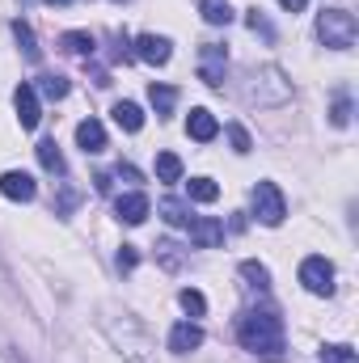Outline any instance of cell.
<instances>
[{
    "label": "cell",
    "mask_w": 359,
    "mask_h": 363,
    "mask_svg": "<svg viewBox=\"0 0 359 363\" xmlns=\"http://www.w3.org/2000/svg\"><path fill=\"white\" fill-rule=\"evenodd\" d=\"M237 342L250 351V355H258V359H270L279 363L283 359V351H287V342H283V321L275 317V313H245L241 321H237Z\"/></svg>",
    "instance_id": "cell-1"
},
{
    "label": "cell",
    "mask_w": 359,
    "mask_h": 363,
    "mask_svg": "<svg viewBox=\"0 0 359 363\" xmlns=\"http://www.w3.org/2000/svg\"><path fill=\"white\" fill-rule=\"evenodd\" d=\"M241 97H245V106L275 110V106H287V101H292V81H287V72H283V68L263 64V68H254V72L245 77Z\"/></svg>",
    "instance_id": "cell-2"
},
{
    "label": "cell",
    "mask_w": 359,
    "mask_h": 363,
    "mask_svg": "<svg viewBox=\"0 0 359 363\" xmlns=\"http://www.w3.org/2000/svg\"><path fill=\"white\" fill-rule=\"evenodd\" d=\"M355 13H347V9H321L317 13V38L330 47V51H351L355 47Z\"/></svg>",
    "instance_id": "cell-3"
},
{
    "label": "cell",
    "mask_w": 359,
    "mask_h": 363,
    "mask_svg": "<svg viewBox=\"0 0 359 363\" xmlns=\"http://www.w3.org/2000/svg\"><path fill=\"white\" fill-rule=\"evenodd\" d=\"M254 220L267 224V228H279L287 220V199L275 182H258L254 186Z\"/></svg>",
    "instance_id": "cell-4"
},
{
    "label": "cell",
    "mask_w": 359,
    "mask_h": 363,
    "mask_svg": "<svg viewBox=\"0 0 359 363\" xmlns=\"http://www.w3.org/2000/svg\"><path fill=\"white\" fill-rule=\"evenodd\" d=\"M300 287L313 296H334V262L321 254H309L300 262Z\"/></svg>",
    "instance_id": "cell-5"
},
{
    "label": "cell",
    "mask_w": 359,
    "mask_h": 363,
    "mask_svg": "<svg viewBox=\"0 0 359 363\" xmlns=\"http://www.w3.org/2000/svg\"><path fill=\"white\" fill-rule=\"evenodd\" d=\"M224 72H228V47L224 43H203L199 47V81L207 89H220Z\"/></svg>",
    "instance_id": "cell-6"
},
{
    "label": "cell",
    "mask_w": 359,
    "mask_h": 363,
    "mask_svg": "<svg viewBox=\"0 0 359 363\" xmlns=\"http://www.w3.org/2000/svg\"><path fill=\"white\" fill-rule=\"evenodd\" d=\"M13 110H17L21 131H34V127H38V118H43V101H38V93H34L30 81H21V85L13 89Z\"/></svg>",
    "instance_id": "cell-7"
},
{
    "label": "cell",
    "mask_w": 359,
    "mask_h": 363,
    "mask_svg": "<svg viewBox=\"0 0 359 363\" xmlns=\"http://www.w3.org/2000/svg\"><path fill=\"white\" fill-rule=\"evenodd\" d=\"M131 55H136V60H144V64H153V68H165V64L174 60V43H170L165 34H140Z\"/></svg>",
    "instance_id": "cell-8"
},
{
    "label": "cell",
    "mask_w": 359,
    "mask_h": 363,
    "mask_svg": "<svg viewBox=\"0 0 359 363\" xmlns=\"http://www.w3.org/2000/svg\"><path fill=\"white\" fill-rule=\"evenodd\" d=\"M0 194L13 203H34L38 199V182L30 178L26 169H4L0 174Z\"/></svg>",
    "instance_id": "cell-9"
},
{
    "label": "cell",
    "mask_w": 359,
    "mask_h": 363,
    "mask_svg": "<svg viewBox=\"0 0 359 363\" xmlns=\"http://www.w3.org/2000/svg\"><path fill=\"white\" fill-rule=\"evenodd\" d=\"M186 228H190V245H199V250H216V245H224V224H220L216 216H194Z\"/></svg>",
    "instance_id": "cell-10"
},
{
    "label": "cell",
    "mask_w": 359,
    "mask_h": 363,
    "mask_svg": "<svg viewBox=\"0 0 359 363\" xmlns=\"http://www.w3.org/2000/svg\"><path fill=\"white\" fill-rule=\"evenodd\" d=\"M148 211H153V203H148V194H140V190H131V194H118L114 199V216L123 220V224H144L148 220Z\"/></svg>",
    "instance_id": "cell-11"
},
{
    "label": "cell",
    "mask_w": 359,
    "mask_h": 363,
    "mask_svg": "<svg viewBox=\"0 0 359 363\" xmlns=\"http://www.w3.org/2000/svg\"><path fill=\"white\" fill-rule=\"evenodd\" d=\"M186 135H190L194 144H211V140L220 135L216 114H211V110H203V106H194V110L186 114Z\"/></svg>",
    "instance_id": "cell-12"
},
{
    "label": "cell",
    "mask_w": 359,
    "mask_h": 363,
    "mask_svg": "<svg viewBox=\"0 0 359 363\" xmlns=\"http://www.w3.org/2000/svg\"><path fill=\"white\" fill-rule=\"evenodd\" d=\"M203 338H207V334H203L199 321H178V325L170 330V351H174V355H190V351L203 347Z\"/></svg>",
    "instance_id": "cell-13"
},
{
    "label": "cell",
    "mask_w": 359,
    "mask_h": 363,
    "mask_svg": "<svg viewBox=\"0 0 359 363\" xmlns=\"http://www.w3.org/2000/svg\"><path fill=\"white\" fill-rule=\"evenodd\" d=\"M77 144H81V152H85V157H97V152H106V127H101L97 118H85V123H77Z\"/></svg>",
    "instance_id": "cell-14"
},
{
    "label": "cell",
    "mask_w": 359,
    "mask_h": 363,
    "mask_svg": "<svg viewBox=\"0 0 359 363\" xmlns=\"http://www.w3.org/2000/svg\"><path fill=\"white\" fill-rule=\"evenodd\" d=\"M13 38H17V47H21V55H26L30 64H38V60H43V47H38V38H34V30H30V21H26V17H17V21H13Z\"/></svg>",
    "instance_id": "cell-15"
},
{
    "label": "cell",
    "mask_w": 359,
    "mask_h": 363,
    "mask_svg": "<svg viewBox=\"0 0 359 363\" xmlns=\"http://www.w3.org/2000/svg\"><path fill=\"white\" fill-rule=\"evenodd\" d=\"M38 165L47 169V174H55V178H64L68 174V165H64V152H60V144L55 140H38Z\"/></svg>",
    "instance_id": "cell-16"
},
{
    "label": "cell",
    "mask_w": 359,
    "mask_h": 363,
    "mask_svg": "<svg viewBox=\"0 0 359 363\" xmlns=\"http://www.w3.org/2000/svg\"><path fill=\"white\" fill-rule=\"evenodd\" d=\"M60 47H64L68 55H85V60H89L93 51H97V38H93L89 30H68V34H60Z\"/></svg>",
    "instance_id": "cell-17"
},
{
    "label": "cell",
    "mask_w": 359,
    "mask_h": 363,
    "mask_svg": "<svg viewBox=\"0 0 359 363\" xmlns=\"http://www.w3.org/2000/svg\"><path fill=\"white\" fill-rule=\"evenodd\" d=\"M110 114H114V123H118L127 135H136V131L144 127V110H140L136 101H114V110H110Z\"/></svg>",
    "instance_id": "cell-18"
},
{
    "label": "cell",
    "mask_w": 359,
    "mask_h": 363,
    "mask_svg": "<svg viewBox=\"0 0 359 363\" xmlns=\"http://www.w3.org/2000/svg\"><path fill=\"white\" fill-rule=\"evenodd\" d=\"M148 101H153V110H157V118H170L174 114V106H178V89L174 85H148Z\"/></svg>",
    "instance_id": "cell-19"
},
{
    "label": "cell",
    "mask_w": 359,
    "mask_h": 363,
    "mask_svg": "<svg viewBox=\"0 0 359 363\" xmlns=\"http://www.w3.org/2000/svg\"><path fill=\"white\" fill-rule=\"evenodd\" d=\"M68 77H60V72H47V77H38V85H34V93L38 97H47V101H64L68 97Z\"/></svg>",
    "instance_id": "cell-20"
},
{
    "label": "cell",
    "mask_w": 359,
    "mask_h": 363,
    "mask_svg": "<svg viewBox=\"0 0 359 363\" xmlns=\"http://www.w3.org/2000/svg\"><path fill=\"white\" fill-rule=\"evenodd\" d=\"M157 211H161V220H165V224H174V228H186V224L194 220V216H190V207H186L182 199H161V203H157Z\"/></svg>",
    "instance_id": "cell-21"
},
{
    "label": "cell",
    "mask_w": 359,
    "mask_h": 363,
    "mask_svg": "<svg viewBox=\"0 0 359 363\" xmlns=\"http://www.w3.org/2000/svg\"><path fill=\"white\" fill-rule=\"evenodd\" d=\"M199 13L207 26H228L233 21V4L228 0H199Z\"/></svg>",
    "instance_id": "cell-22"
},
{
    "label": "cell",
    "mask_w": 359,
    "mask_h": 363,
    "mask_svg": "<svg viewBox=\"0 0 359 363\" xmlns=\"http://www.w3.org/2000/svg\"><path fill=\"white\" fill-rule=\"evenodd\" d=\"M157 262H161L170 274H178L182 267H186V254H182L178 241H157Z\"/></svg>",
    "instance_id": "cell-23"
},
{
    "label": "cell",
    "mask_w": 359,
    "mask_h": 363,
    "mask_svg": "<svg viewBox=\"0 0 359 363\" xmlns=\"http://www.w3.org/2000/svg\"><path fill=\"white\" fill-rule=\"evenodd\" d=\"M186 194H190V203H216L220 199V186L211 178H190L186 182Z\"/></svg>",
    "instance_id": "cell-24"
},
{
    "label": "cell",
    "mask_w": 359,
    "mask_h": 363,
    "mask_svg": "<svg viewBox=\"0 0 359 363\" xmlns=\"http://www.w3.org/2000/svg\"><path fill=\"white\" fill-rule=\"evenodd\" d=\"M157 182H182V157L178 152H157Z\"/></svg>",
    "instance_id": "cell-25"
},
{
    "label": "cell",
    "mask_w": 359,
    "mask_h": 363,
    "mask_svg": "<svg viewBox=\"0 0 359 363\" xmlns=\"http://www.w3.org/2000/svg\"><path fill=\"white\" fill-rule=\"evenodd\" d=\"M317 355H321V363H359L355 347H347V342H326Z\"/></svg>",
    "instance_id": "cell-26"
},
{
    "label": "cell",
    "mask_w": 359,
    "mask_h": 363,
    "mask_svg": "<svg viewBox=\"0 0 359 363\" xmlns=\"http://www.w3.org/2000/svg\"><path fill=\"white\" fill-rule=\"evenodd\" d=\"M237 271H241V279H250V287H258V291H267V287H270V271L263 267V262H254V258H250V262H241Z\"/></svg>",
    "instance_id": "cell-27"
},
{
    "label": "cell",
    "mask_w": 359,
    "mask_h": 363,
    "mask_svg": "<svg viewBox=\"0 0 359 363\" xmlns=\"http://www.w3.org/2000/svg\"><path fill=\"white\" fill-rule=\"evenodd\" d=\"M178 304L190 313V317H203V313H207V300H203V291H199V287H182Z\"/></svg>",
    "instance_id": "cell-28"
},
{
    "label": "cell",
    "mask_w": 359,
    "mask_h": 363,
    "mask_svg": "<svg viewBox=\"0 0 359 363\" xmlns=\"http://www.w3.org/2000/svg\"><path fill=\"white\" fill-rule=\"evenodd\" d=\"M245 26H250L254 34H263V43H275V38H279V34H275V26L267 21V13H263V9H250V13H245Z\"/></svg>",
    "instance_id": "cell-29"
},
{
    "label": "cell",
    "mask_w": 359,
    "mask_h": 363,
    "mask_svg": "<svg viewBox=\"0 0 359 363\" xmlns=\"http://www.w3.org/2000/svg\"><path fill=\"white\" fill-rule=\"evenodd\" d=\"M351 114H355V110H351V97L338 93L334 106H330V123H334V127H351Z\"/></svg>",
    "instance_id": "cell-30"
},
{
    "label": "cell",
    "mask_w": 359,
    "mask_h": 363,
    "mask_svg": "<svg viewBox=\"0 0 359 363\" xmlns=\"http://www.w3.org/2000/svg\"><path fill=\"white\" fill-rule=\"evenodd\" d=\"M77 203H81V190H72V186H60V199H55V216H60V220H68V216L77 211Z\"/></svg>",
    "instance_id": "cell-31"
},
{
    "label": "cell",
    "mask_w": 359,
    "mask_h": 363,
    "mask_svg": "<svg viewBox=\"0 0 359 363\" xmlns=\"http://www.w3.org/2000/svg\"><path fill=\"white\" fill-rule=\"evenodd\" d=\"M224 131H228V140H233V152H241V157H245V152H254V140H250V131H245L241 123H228Z\"/></svg>",
    "instance_id": "cell-32"
},
{
    "label": "cell",
    "mask_w": 359,
    "mask_h": 363,
    "mask_svg": "<svg viewBox=\"0 0 359 363\" xmlns=\"http://www.w3.org/2000/svg\"><path fill=\"white\" fill-rule=\"evenodd\" d=\"M114 262H118V271H123V274H131L136 267H140V250H136V245H123Z\"/></svg>",
    "instance_id": "cell-33"
},
{
    "label": "cell",
    "mask_w": 359,
    "mask_h": 363,
    "mask_svg": "<svg viewBox=\"0 0 359 363\" xmlns=\"http://www.w3.org/2000/svg\"><path fill=\"white\" fill-rule=\"evenodd\" d=\"M114 178H123V182H140V169H136V165H123V161H118V165H114Z\"/></svg>",
    "instance_id": "cell-34"
},
{
    "label": "cell",
    "mask_w": 359,
    "mask_h": 363,
    "mask_svg": "<svg viewBox=\"0 0 359 363\" xmlns=\"http://www.w3.org/2000/svg\"><path fill=\"white\" fill-rule=\"evenodd\" d=\"M304 4H309V0H279L283 13H304Z\"/></svg>",
    "instance_id": "cell-35"
},
{
    "label": "cell",
    "mask_w": 359,
    "mask_h": 363,
    "mask_svg": "<svg viewBox=\"0 0 359 363\" xmlns=\"http://www.w3.org/2000/svg\"><path fill=\"white\" fill-rule=\"evenodd\" d=\"M47 4H60V9H64V4H77V0H47Z\"/></svg>",
    "instance_id": "cell-36"
},
{
    "label": "cell",
    "mask_w": 359,
    "mask_h": 363,
    "mask_svg": "<svg viewBox=\"0 0 359 363\" xmlns=\"http://www.w3.org/2000/svg\"><path fill=\"white\" fill-rule=\"evenodd\" d=\"M114 4H127V0H114Z\"/></svg>",
    "instance_id": "cell-37"
}]
</instances>
